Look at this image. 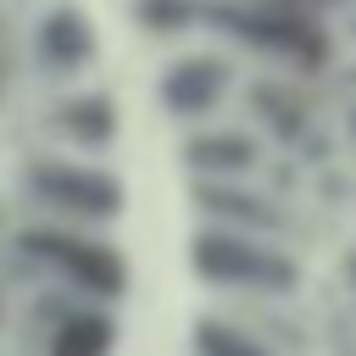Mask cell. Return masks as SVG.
<instances>
[{
  "instance_id": "cell-1",
  "label": "cell",
  "mask_w": 356,
  "mask_h": 356,
  "mask_svg": "<svg viewBox=\"0 0 356 356\" xmlns=\"http://www.w3.org/2000/svg\"><path fill=\"white\" fill-rule=\"evenodd\" d=\"M17 250L33 256L39 267L61 273L72 289H89V295H122L128 273H122V256L89 234H67V228H22L17 234Z\"/></svg>"
},
{
  "instance_id": "cell-2",
  "label": "cell",
  "mask_w": 356,
  "mask_h": 356,
  "mask_svg": "<svg viewBox=\"0 0 356 356\" xmlns=\"http://www.w3.org/2000/svg\"><path fill=\"white\" fill-rule=\"evenodd\" d=\"M28 195H33L39 206H50V211L89 217V222L122 211L117 178L100 172V167H72V161H39V167L28 172Z\"/></svg>"
},
{
  "instance_id": "cell-3",
  "label": "cell",
  "mask_w": 356,
  "mask_h": 356,
  "mask_svg": "<svg viewBox=\"0 0 356 356\" xmlns=\"http://www.w3.org/2000/svg\"><path fill=\"white\" fill-rule=\"evenodd\" d=\"M33 50H39V61L50 72H72V67H83L95 56V28L72 6H56V11H44L39 33H33Z\"/></svg>"
},
{
  "instance_id": "cell-4",
  "label": "cell",
  "mask_w": 356,
  "mask_h": 356,
  "mask_svg": "<svg viewBox=\"0 0 356 356\" xmlns=\"http://www.w3.org/2000/svg\"><path fill=\"white\" fill-rule=\"evenodd\" d=\"M222 78H228L222 61H211V56H184V61H172V67L161 72V100H167L172 111H206V106L217 100Z\"/></svg>"
},
{
  "instance_id": "cell-5",
  "label": "cell",
  "mask_w": 356,
  "mask_h": 356,
  "mask_svg": "<svg viewBox=\"0 0 356 356\" xmlns=\"http://www.w3.org/2000/svg\"><path fill=\"white\" fill-rule=\"evenodd\" d=\"M111 339H117V323H111L106 312L83 306V312H72L67 323L50 328L44 356H111Z\"/></svg>"
},
{
  "instance_id": "cell-6",
  "label": "cell",
  "mask_w": 356,
  "mask_h": 356,
  "mask_svg": "<svg viewBox=\"0 0 356 356\" xmlns=\"http://www.w3.org/2000/svg\"><path fill=\"white\" fill-rule=\"evenodd\" d=\"M56 128H67V134L83 139V145H106L111 128H117V117H111V100H106V95H78V100H67V106L56 111Z\"/></svg>"
},
{
  "instance_id": "cell-7",
  "label": "cell",
  "mask_w": 356,
  "mask_h": 356,
  "mask_svg": "<svg viewBox=\"0 0 356 356\" xmlns=\"http://www.w3.org/2000/svg\"><path fill=\"white\" fill-rule=\"evenodd\" d=\"M200 356H261V350L222 323H200Z\"/></svg>"
}]
</instances>
